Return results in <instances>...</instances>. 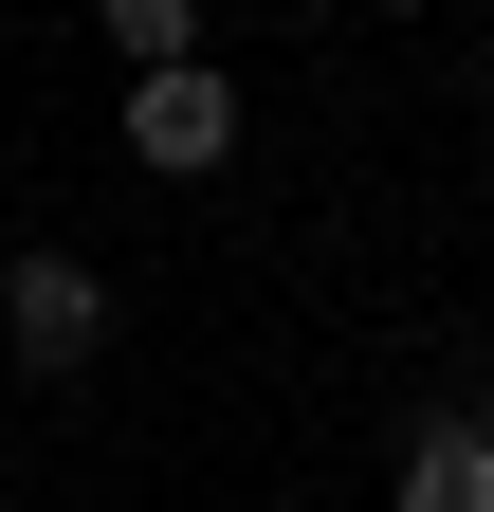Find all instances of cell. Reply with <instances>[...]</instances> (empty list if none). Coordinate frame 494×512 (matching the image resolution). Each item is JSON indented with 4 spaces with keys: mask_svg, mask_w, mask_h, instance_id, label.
I'll return each instance as SVG.
<instances>
[{
    "mask_svg": "<svg viewBox=\"0 0 494 512\" xmlns=\"http://www.w3.org/2000/svg\"><path fill=\"white\" fill-rule=\"evenodd\" d=\"M385 512H494V384H476V403H421V421H403Z\"/></svg>",
    "mask_w": 494,
    "mask_h": 512,
    "instance_id": "3",
    "label": "cell"
},
{
    "mask_svg": "<svg viewBox=\"0 0 494 512\" xmlns=\"http://www.w3.org/2000/svg\"><path fill=\"white\" fill-rule=\"evenodd\" d=\"M476 110H494V74H476Z\"/></svg>",
    "mask_w": 494,
    "mask_h": 512,
    "instance_id": "6",
    "label": "cell"
},
{
    "mask_svg": "<svg viewBox=\"0 0 494 512\" xmlns=\"http://www.w3.org/2000/svg\"><path fill=\"white\" fill-rule=\"evenodd\" d=\"M366 19H440V0H366Z\"/></svg>",
    "mask_w": 494,
    "mask_h": 512,
    "instance_id": "5",
    "label": "cell"
},
{
    "mask_svg": "<svg viewBox=\"0 0 494 512\" xmlns=\"http://www.w3.org/2000/svg\"><path fill=\"white\" fill-rule=\"evenodd\" d=\"M92 19H110L129 74H147V55H202V0H92Z\"/></svg>",
    "mask_w": 494,
    "mask_h": 512,
    "instance_id": "4",
    "label": "cell"
},
{
    "mask_svg": "<svg viewBox=\"0 0 494 512\" xmlns=\"http://www.w3.org/2000/svg\"><path fill=\"white\" fill-rule=\"evenodd\" d=\"M220 147H238V74H202V55H147V74H129V165L202 183Z\"/></svg>",
    "mask_w": 494,
    "mask_h": 512,
    "instance_id": "2",
    "label": "cell"
},
{
    "mask_svg": "<svg viewBox=\"0 0 494 512\" xmlns=\"http://www.w3.org/2000/svg\"><path fill=\"white\" fill-rule=\"evenodd\" d=\"M0 348H19L37 384H74V366L110 348V275H92L74 238H37V256H0Z\"/></svg>",
    "mask_w": 494,
    "mask_h": 512,
    "instance_id": "1",
    "label": "cell"
}]
</instances>
